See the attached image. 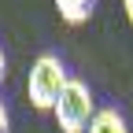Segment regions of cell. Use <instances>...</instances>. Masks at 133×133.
<instances>
[{"label": "cell", "instance_id": "cell-6", "mask_svg": "<svg viewBox=\"0 0 133 133\" xmlns=\"http://www.w3.org/2000/svg\"><path fill=\"white\" fill-rule=\"evenodd\" d=\"M4 78H8V56H4V48H0V85H4Z\"/></svg>", "mask_w": 133, "mask_h": 133}, {"label": "cell", "instance_id": "cell-1", "mask_svg": "<svg viewBox=\"0 0 133 133\" xmlns=\"http://www.w3.org/2000/svg\"><path fill=\"white\" fill-rule=\"evenodd\" d=\"M66 81H70V74H66V66H63L59 56H52V52L37 56L33 66H30V78H26L30 104L37 111H52L56 100H59V92L66 89Z\"/></svg>", "mask_w": 133, "mask_h": 133}, {"label": "cell", "instance_id": "cell-2", "mask_svg": "<svg viewBox=\"0 0 133 133\" xmlns=\"http://www.w3.org/2000/svg\"><path fill=\"white\" fill-rule=\"evenodd\" d=\"M52 115H56V126H59L63 133H85L89 122H92V115H96L92 89H89L81 78H70V81H66V89L59 92Z\"/></svg>", "mask_w": 133, "mask_h": 133}, {"label": "cell", "instance_id": "cell-4", "mask_svg": "<svg viewBox=\"0 0 133 133\" xmlns=\"http://www.w3.org/2000/svg\"><path fill=\"white\" fill-rule=\"evenodd\" d=\"M92 8H96V0H56V11H59V19L66 26L89 22L92 19Z\"/></svg>", "mask_w": 133, "mask_h": 133}, {"label": "cell", "instance_id": "cell-5", "mask_svg": "<svg viewBox=\"0 0 133 133\" xmlns=\"http://www.w3.org/2000/svg\"><path fill=\"white\" fill-rule=\"evenodd\" d=\"M8 126H11V118H8V107H4V100H0V133H8Z\"/></svg>", "mask_w": 133, "mask_h": 133}, {"label": "cell", "instance_id": "cell-3", "mask_svg": "<svg viewBox=\"0 0 133 133\" xmlns=\"http://www.w3.org/2000/svg\"><path fill=\"white\" fill-rule=\"evenodd\" d=\"M85 133H129V126H126V118H122L118 107H100L92 115V122H89Z\"/></svg>", "mask_w": 133, "mask_h": 133}]
</instances>
